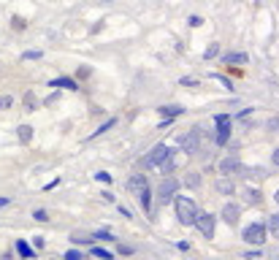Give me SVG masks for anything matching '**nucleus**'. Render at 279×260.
Returning <instances> with one entry per match:
<instances>
[{
    "instance_id": "f257e3e1",
    "label": "nucleus",
    "mask_w": 279,
    "mask_h": 260,
    "mask_svg": "<svg viewBox=\"0 0 279 260\" xmlns=\"http://www.w3.org/2000/svg\"><path fill=\"white\" fill-rule=\"evenodd\" d=\"M171 166H174V157H171V149L166 147V144H157V147L144 157V168H163V171H168Z\"/></svg>"
},
{
    "instance_id": "f03ea898",
    "label": "nucleus",
    "mask_w": 279,
    "mask_h": 260,
    "mask_svg": "<svg viewBox=\"0 0 279 260\" xmlns=\"http://www.w3.org/2000/svg\"><path fill=\"white\" fill-rule=\"evenodd\" d=\"M176 217L182 225H195V217H198L195 201H190L187 195H179L176 198Z\"/></svg>"
},
{
    "instance_id": "7ed1b4c3",
    "label": "nucleus",
    "mask_w": 279,
    "mask_h": 260,
    "mask_svg": "<svg viewBox=\"0 0 279 260\" xmlns=\"http://www.w3.org/2000/svg\"><path fill=\"white\" fill-rule=\"evenodd\" d=\"M128 190L141 201V206L149 211V185H147V176H144V173H133L128 179Z\"/></svg>"
},
{
    "instance_id": "20e7f679",
    "label": "nucleus",
    "mask_w": 279,
    "mask_h": 260,
    "mask_svg": "<svg viewBox=\"0 0 279 260\" xmlns=\"http://www.w3.org/2000/svg\"><path fill=\"white\" fill-rule=\"evenodd\" d=\"M244 242L247 244H263L266 242V225H261V223H252L249 228H244Z\"/></svg>"
},
{
    "instance_id": "39448f33",
    "label": "nucleus",
    "mask_w": 279,
    "mask_h": 260,
    "mask_svg": "<svg viewBox=\"0 0 279 260\" xmlns=\"http://www.w3.org/2000/svg\"><path fill=\"white\" fill-rule=\"evenodd\" d=\"M179 147H182V152H187V155H195V152L201 149V133L198 130H190L187 136L179 138Z\"/></svg>"
},
{
    "instance_id": "423d86ee",
    "label": "nucleus",
    "mask_w": 279,
    "mask_h": 260,
    "mask_svg": "<svg viewBox=\"0 0 279 260\" xmlns=\"http://www.w3.org/2000/svg\"><path fill=\"white\" fill-rule=\"evenodd\" d=\"M176 190H179V182L174 179V176H166L160 182V201L163 204H168V201H174V195H176Z\"/></svg>"
},
{
    "instance_id": "0eeeda50",
    "label": "nucleus",
    "mask_w": 279,
    "mask_h": 260,
    "mask_svg": "<svg viewBox=\"0 0 279 260\" xmlns=\"http://www.w3.org/2000/svg\"><path fill=\"white\" fill-rule=\"evenodd\" d=\"M195 225H198V230H201V233H204L206 238H211V236H214V217H211L209 211H198Z\"/></svg>"
},
{
    "instance_id": "6e6552de",
    "label": "nucleus",
    "mask_w": 279,
    "mask_h": 260,
    "mask_svg": "<svg viewBox=\"0 0 279 260\" xmlns=\"http://www.w3.org/2000/svg\"><path fill=\"white\" fill-rule=\"evenodd\" d=\"M217 125H220L217 144L223 147V144H228V138H230V117H228V114H220V117H217Z\"/></svg>"
},
{
    "instance_id": "1a4fd4ad",
    "label": "nucleus",
    "mask_w": 279,
    "mask_h": 260,
    "mask_svg": "<svg viewBox=\"0 0 279 260\" xmlns=\"http://www.w3.org/2000/svg\"><path fill=\"white\" fill-rule=\"evenodd\" d=\"M242 171V163H238V157H225L223 163H220V173H225V176H230V173H238Z\"/></svg>"
},
{
    "instance_id": "9d476101",
    "label": "nucleus",
    "mask_w": 279,
    "mask_h": 260,
    "mask_svg": "<svg viewBox=\"0 0 279 260\" xmlns=\"http://www.w3.org/2000/svg\"><path fill=\"white\" fill-rule=\"evenodd\" d=\"M238 214H242V209H238L236 204H228L225 209H223V219L228 225H236L238 223Z\"/></svg>"
},
{
    "instance_id": "9b49d317",
    "label": "nucleus",
    "mask_w": 279,
    "mask_h": 260,
    "mask_svg": "<svg viewBox=\"0 0 279 260\" xmlns=\"http://www.w3.org/2000/svg\"><path fill=\"white\" fill-rule=\"evenodd\" d=\"M225 63L230 65V63H233V65H244L247 63V54H242V52H228L225 54Z\"/></svg>"
},
{
    "instance_id": "f8f14e48",
    "label": "nucleus",
    "mask_w": 279,
    "mask_h": 260,
    "mask_svg": "<svg viewBox=\"0 0 279 260\" xmlns=\"http://www.w3.org/2000/svg\"><path fill=\"white\" fill-rule=\"evenodd\" d=\"M217 190L223 192V195H233V182H230V179H220L217 182Z\"/></svg>"
},
{
    "instance_id": "ddd939ff",
    "label": "nucleus",
    "mask_w": 279,
    "mask_h": 260,
    "mask_svg": "<svg viewBox=\"0 0 279 260\" xmlns=\"http://www.w3.org/2000/svg\"><path fill=\"white\" fill-rule=\"evenodd\" d=\"M52 87H65V90H79V84H76L73 79H54Z\"/></svg>"
},
{
    "instance_id": "4468645a",
    "label": "nucleus",
    "mask_w": 279,
    "mask_h": 260,
    "mask_svg": "<svg viewBox=\"0 0 279 260\" xmlns=\"http://www.w3.org/2000/svg\"><path fill=\"white\" fill-rule=\"evenodd\" d=\"M33 138V128H30V125H19V141H30Z\"/></svg>"
},
{
    "instance_id": "2eb2a0df",
    "label": "nucleus",
    "mask_w": 279,
    "mask_h": 260,
    "mask_svg": "<svg viewBox=\"0 0 279 260\" xmlns=\"http://www.w3.org/2000/svg\"><path fill=\"white\" fill-rule=\"evenodd\" d=\"M268 230H271V233L279 238V214H271V217H268Z\"/></svg>"
},
{
    "instance_id": "dca6fc26",
    "label": "nucleus",
    "mask_w": 279,
    "mask_h": 260,
    "mask_svg": "<svg viewBox=\"0 0 279 260\" xmlns=\"http://www.w3.org/2000/svg\"><path fill=\"white\" fill-rule=\"evenodd\" d=\"M35 103H38L35 95H33V92H25V109H27V111H35Z\"/></svg>"
},
{
    "instance_id": "f3484780",
    "label": "nucleus",
    "mask_w": 279,
    "mask_h": 260,
    "mask_svg": "<svg viewBox=\"0 0 279 260\" xmlns=\"http://www.w3.org/2000/svg\"><path fill=\"white\" fill-rule=\"evenodd\" d=\"M261 201H263V198H261V192H257V190H249V192H247V204L257 206V204H261Z\"/></svg>"
},
{
    "instance_id": "a211bd4d",
    "label": "nucleus",
    "mask_w": 279,
    "mask_h": 260,
    "mask_svg": "<svg viewBox=\"0 0 279 260\" xmlns=\"http://www.w3.org/2000/svg\"><path fill=\"white\" fill-rule=\"evenodd\" d=\"M11 106H14V98H11V95H0V111L11 109Z\"/></svg>"
},
{
    "instance_id": "6ab92c4d",
    "label": "nucleus",
    "mask_w": 279,
    "mask_h": 260,
    "mask_svg": "<svg viewBox=\"0 0 279 260\" xmlns=\"http://www.w3.org/2000/svg\"><path fill=\"white\" fill-rule=\"evenodd\" d=\"M16 249H19V255H22V257H33V249L27 247L25 242H16Z\"/></svg>"
},
{
    "instance_id": "aec40b11",
    "label": "nucleus",
    "mask_w": 279,
    "mask_h": 260,
    "mask_svg": "<svg viewBox=\"0 0 279 260\" xmlns=\"http://www.w3.org/2000/svg\"><path fill=\"white\" fill-rule=\"evenodd\" d=\"M92 255H95V257H101V260H109V257H111V252H106V249H101V247H95V249H92Z\"/></svg>"
},
{
    "instance_id": "412c9836",
    "label": "nucleus",
    "mask_w": 279,
    "mask_h": 260,
    "mask_svg": "<svg viewBox=\"0 0 279 260\" xmlns=\"http://www.w3.org/2000/svg\"><path fill=\"white\" fill-rule=\"evenodd\" d=\"M217 52H220V46H217V44H211L209 49L204 52V57H206V60H211V57H217Z\"/></svg>"
},
{
    "instance_id": "4be33fe9",
    "label": "nucleus",
    "mask_w": 279,
    "mask_h": 260,
    "mask_svg": "<svg viewBox=\"0 0 279 260\" xmlns=\"http://www.w3.org/2000/svg\"><path fill=\"white\" fill-rule=\"evenodd\" d=\"M163 114H168V117H174V114H179L182 109H179V106H166V109H160Z\"/></svg>"
},
{
    "instance_id": "5701e85b",
    "label": "nucleus",
    "mask_w": 279,
    "mask_h": 260,
    "mask_svg": "<svg viewBox=\"0 0 279 260\" xmlns=\"http://www.w3.org/2000/svg\"><path fill=\"white\" fill-rule=\"evenodd\" d=\"M33 217L38 219V223H46V219H49V214H46V211H44V209H38V211H35V214H33Z\"/></svg>"
},
{
    "instance_id": "b1692460",
    "label": "nucleus",
    "mask_w": 279,
    "mask_h": 260,
    "mask_svg": "<svg viewBox=\"0 0 279 260\" xmlns=\"http://www.w3.org/2000/svg\"><path fill=\"white\" fill-rule=\"evenodd\" d=\"M268 128H271L274 133H279V117H274V119H268Z\"/></svg>"
},
{
    "instance_id": "393cba45",
    "label": "nucleus",
    "mask_w": 279,
    "mask_h": 260,
    "mask_svg": "<svg viewBox=\"0 0 279 260\" xmlns=\"http://www.w3.org/2000/svg\"><path fill=\"white\" fill-rule=\"evenodd\" d=\"M111 125H114V119H109V122H106V125H101V128H98V130H95V136H98V133H106V130H109V128H111Z\"/></svg>"
},
{
    "instance_id": "a878e982",
    "label": "nucleus",
    "mask_w": 279,
    "mask_h": 260,
    "mask_svg": "<svg viewBox=\"0 0 279 260\" xmlns=\"http://www.w3.org/2000/svg\"><path fill=\"white\" fill-rule=\"evenodd\" d=\"M65 260H82V255H79V252H76V249H71V252H68V255H65Z\"/></svg>"
},
{
    "instance_id": "bb28decb",
    "label": "nucleus",
    "mask_w": 279,
    "mask_h": 260,
    "mask_svg": "<svg viewBox=\"0 0 279 260\" xmlns=\"http://www.w3.org/2000/svg\"><path fill=\"white\" fill-rule=\"evenodd\" d=\"M41 57V52H25V60H38Z\"/></svg>"
},
{
    "instance_id": "cd10ccee",
    "label": "nucleus",
    "mask_w": 279,
    "mask_h": 260,
    "mask_svg": "<svg viewBox=\"0 0 279 260\" xmlns=\"http://www.w3.org/2000/svg\"><path fill=\"white\" fill-rule=\"evenodd\" d=\"M271 157H274V166H279V147L274 149V155H271Z\"/></svg>"
},
{
    "instance_id": "c85d7f7f",
    "label": "nucleus",
    "mask_w": 279,
    "mask_h": 260,
    "mask_svg": "<svg viewBox=\"0 0 279 260\" xmlns=\"http://www.w3.org/2000/svg\"><path fill=\"white\" fill-rule=\"evenodd\" d=\"M274 198H276V204H279V190H276V195H274Z\"/></svg>"
}]
</instances>
